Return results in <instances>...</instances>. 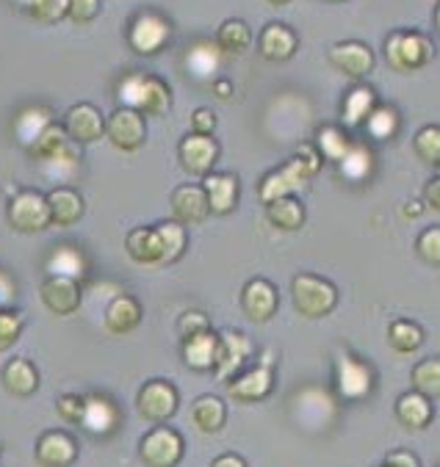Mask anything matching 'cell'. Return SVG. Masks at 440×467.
Masks as SVG:
<instances>
[{
    "instance_id": "cell-1",
    "label": "cell",
    "mask_w": 440,
    "mask_h": 467,
    "mask_svg": "<svg viewBox=\"0 0 440 467\" xmlns=\"http://www.w3.org/2000/svg\"><path fill=\"white\" fill-rule=\"evenodd\" d=\"M319 169H321V155L316 152V147L302 144L291 161H286L283 166H278L275 171H269L260 180L257 185L260 202L267 205L280 197H294V192H299L310 177H316Z\"/></svg>"
},
{
    "instance_id": "cell-2",
    "label": "cell",
    "mask_w": 440,
    "mask_h": 467,
    "mask_svg": "<svg viewBox=\"0 0 440 467\" xmlns=\"http://www.w3.org/2000/svg\"><path fill=\"white\" fill-rule=\"evenodd\" d=\"M120 103L125 109H133L139 114H150V117H163L169 109H172V91L169 86L155 78V75H141V72H133V75H125L120 80Z\"/></svg>"
},
{
    "instance_id": "cell-3",
    "label": "cell",
    "mask_w": 440,
    "mask_h": 467,
    "mask_svg": "<svg viewBox=\"0 0 440 467\" xmlns=\"http://www.w3.org/2000/svg\"><path fill=\"white\" fill-rule=\"evenodd\" d=\"M291 299L299 316L305 318H324L338 305V291L332 283L316 274H297L291 279Z\"/></svg>"
},
{
    "instance_id": "cell-4",
    "label": "cell",
    "mask_w": 440,
    "mask_h": 467,
    "mask_svg": "<svg viewBox=\"0 0 440 467\" xmlns=\"http://www.w3.org/2000/svg\"><path fill=\"white\" fill-rule=\"evenodd\" d=\"M432 42L424 34L415 31H399L385 39V58L393 69L399 72H413L429 64L432 58Z\"/></svg>"
},
{
    "instance_id": "cell-5",
    "label": "cell",
    "mask_w": 440,
    "mask_h": 467,
    "mask_svg": "<svg viewBox=\"0 0 440 467\" xmlns=\"http://www.w3.org/2000/svg\"><path fill=\"white\" fill-rule=\"evenodd\" d=\"M335 388L346 401H363L374 390V370L355 354L340 351L335 362Z\"/></svg>"
},
{
    "instance_id": "cell-6",
    "label": "cell",
    "mask_w": 440,
    "mask_h": 467,
    "mask_svg": "<svg viewBox=\"0 0 440 467\" xmlns=\"http://www.w3.org/2000/svg\"><path fill=\"white\" fill-rule=\"evenodd\" d=\"M9 224L17 233L37 235L50 227L47 197L39 192H17L9 202Z\"/></svg>"
},
{
    "instance_id": "cell-7",
    "label": "cell",
    "mask_w": 440,
    "mask_h": 467,
    "mask_svg": "<svg viewBox=\"0 0 440 467\" xmlns=\"http://www.w3.org/2000/svg\"><path fill=\"white\" fill-rule=\"evenodd\" d=\"M169 36H172V26L158 12H141L139 17H133L131 31H128V42L139 56H152L163 50Z\"/></svg>"
},
{
    "instance_id": "cell-8",
    "label": "cell",
    "mask_w": 440,
    "mask_h": 467,
    "mask_svg": "<svg viewBox=\"0 0 440 467\" xmlns=\"http://www.w3.org/2000/svg\"><path fill=\"white\" fill-rule=\"evenodd\" d=\"M136 410L150 423L169 420L174 415V410H178V390H174V385L166 379H150L141 385V390L136 396Z\"/></svg>"
},
{
    "instance_id": "cell-9",
    "label": "cell",
    "mask_w": 440,
    "mask_h": 467,
    "mask_svg": "<svg viewBox=\"0 0 440 467\" xmlns=\"http://www.w3.org/2000/svg\"><path fill=\"white\" fill-rule=\"evenodd\" d=\"M139 456L150 467H174L183 459V440L178 431H172L166 426H155L152 431L144 434L139 445Z\"/></svg>"
},
{
    "instance_id": "cell-10",
    "label": "cell",
    "mask_w": 440,
    "mask_h": 467,
    "mask_svg": "<svg viewBox=\"0 0 440 467\" xmlns=\"http://www.w3.org/2000/svg\"><path fill=\"white\" fill-rule=\"evenodd\" d=\"M106 136L109 141L122 150V152H136L144 139H147V125H144V117L133 109H117L109 122H106Z\"/></svg>"
},
{
    "instance_id": "cell-11",
    "label": "cell",
    "mask_w": 440,
    "mask_h": 467,
    "mask_svg": "<svg viewBox=\"0 0 440 467\" xmlns=\"http://www.w3.org/2000/svg\"><path fill=\"white\" fill-rule=\"evenodd\" d=\"M61 128H64V133H67L72 141H78V144H92V141H98V139L106 136V119H103V114H100L95 106H89V103H78V106H72V109L67 111Z\"/></svg>"
},
{
    "instance_id": "cell-12",
    "label": "cell",
    "mask_w": 440,
    "mask_h": 467,
    "mask_svg": "<svg viewBox=\"0 0 440 467\" xmlns=\"http://www.w3.org/2000/svg\"><path fill=\"white\" fill-rule=\"evenodd\" d=\"M252 357V340L236 329H227L219 335V346H216V377L219 379H230L233 373Z\"/></svg>"
},
{
    "instance_id": "cell-13",
    "label": "cell",
    "mask_w": 440,
    "mask_h": 467,
    "mask_svg": "<svg viewBox=\"0 0 440 467\" xmlns=\"http://www.w3.org/2000/svg\"><path fill=\"white\" fill-rule=\"evenodd\" d=\"M278 305H280L278 288L269 283V279H249V283L244 285L241 307H244L249 321H255V324L269 321L278 313Z\"/></svg>"
},
{
    "instance_id": "cell-14",
    "label": "cell",
    "mask_w": 440,
    "mask_h": 467,
    "mask_svg": "<svg viewBox=\"0 0 440 467\" xmlns=\"http://www.w3.org/2000/svg\"><path fill=\"white\" fill-rule=\"evenodd\" d=\"M275 388V373L269 365H255L244 373H238L236 379H230L227 393L236 401H260L267 399Z\"/></svg>"
},
{
    "instance_id": "cell-15",
    "label": "cell",
    "mask_w": 440,
    "mask_h": 467,
    "mask_svg": "<svg viewBox=\"0 0 440 467\" xmlns=\"http://www.w3.org/2000/svg\"><path fill=\"white\" fill-rule=\"evenodd\" d=\"M42 302L50 313L56 316H72L78 307H80V285L78 279H69V276H47L42 288Z\"/></svg>"
},
{
    "instance_id": "cell-16",
    "label": "cell",
    "mask_w": 440,
    "mask_h": 467,
    "mask_svg": "<svg viewBox=\"0 0 440 467\" xmlns=\"http://www.w3.org/2000/svg\"><path fill=\"white\" fill-rule=\"evenodd\" d=\"M330 61L335 64V69L355 80L366 78L374 69V53L366 42H338L330 50Z\"/></svg>"
},
{
    "instance_id": "cell-17",
    "label": "cell",
    "mask_w": 440,
    "mask_h": 467,
    "mask_svg": "<svg viewBox=\"0 0 440 467\" xmlns=\"http://www.w3.org/2000/svg\"><path fill=\"white\" fill-rule=\"evenodd\" d=\"M203 192L208 200V211L227 216L238 205V177L233 171H208Z\"/></svg>"
},
{
    "instance_id": "cell-18",
    "label": "cell",
    "mask_w": 440,
    "mask_h": 467,
    "mask_svg": "<svg viewBox=\"0 0 440 467\" xmlns=\"http://www.w3.org/2000/svg\"><path fill=\"white\" fill-rule=\"evenodd\" d=\"M80 426L92 434H111L117 426H120V407L100 396V393H92V396H83V415H80Z\"/></svg>"
},
{
    "instance_id": "cell-19",
    "label": "cell",
    "mask_w": 440,
    "mask_h": 467,
    "mask_svg": "<svg viewBox=\"0 0 440 467\" xmlns=\"http://www.w3.org/2000/svg\"><path fill=\"white\" fill-rule=\"evenodd\" d=\"M216 158H219V144H216L214 136L189 133L181 141V163L192 174H208L214 169Z\"/></svg>"
},
{
    "instance_id": "cell-20",
    "label": "cell",
    "mask_w": 440,
    "mask_h": 467,
    "mask_svg": "<svg viewBox=\"0 0 440 467\" xmlns=\"http://www.w3.org/2000/svg\"><path fill=\"white\" fill-rule=\"evenodd\" d=\"M78 456V445L64 431H45L37 440V462L42 467H69Z\"/></svg>"
},
{
    "instance_id": "cell-21",
    "label": "cell",
    "mask_w": 440,
    "mask_h": 467,
    "mask_svg": "<svg viewBox=\"0 0 440 467\" xmlns=\"http://www.w3.org/2000/svg\"><path fill=\"white\" fill-rule=\"evenodd\" d=\"M172 213H174V222H181V224H200L208 216V200H205L203 185L189 182V185H181V189H174Z\"/></svg>"
},
{
    "instance_id": "cell-22",
    "label": "cell",
    "mask_w": 440,
    "mask_h": 467,
    "mask_svg": "<svg viewBox=\"0 0 440 467\" xmlns=\"http://www.w3.org/2000/svg\"><path fill=\"white\" fill-rule=\"evenodd\" d=\"M297 45H299V39L288 26L272 23V26L263 28V34L257 39V53L267 61H286V58L294 56Z\"/></svg>"
},
{
    "instance_id": "cell-23",
    "label": "cell",
    "mask_w": 440,
    "mask_h": 467,
    "mask_svg": "<svg viewBox=\"0 0 440 467\" xmlns=\"http://www.w3.org/2000/svg\"><path fill=\"white\" fill-rule=\"evenodd\" d=\"M125 249L141 265L166 263L163 260V246H161V238H158L155 227H136V230H131L128 238H125Z\"/></svg>"
},
{
    "instance_id": "cell-24",
    "label": "cell",
    "mask_w": 440,
    "mask_h": 467,
    "mask_svg": "<svg viewBox=\"0 0 440 467\" xmlns=\"http://www.w3.org/2000/svg\"><path fill=\"white\" fill-rule=\"evenodd\" d=\"M4 388L12 396H31L39 388V373L34 368V362H28L26 357H15L4 365Z\"/></svg>"
},
{
    "instance_id": "cell-25",
    "label": "cell",
    "mask_w": 440,
    "mask_h": 467,
    "mask_svg": "<svg viewBox=\"0 0 440 467\" xmlns=\"http://www.w3.org/2000/svg\"><path fill=\"white\" fill-rule=\"evenodd\" d=\"M141 321V305L133 296H114L106 307V327L114 335H128Z\"/></svg>"
},
{
    "instance_id": "cell-26",
    "label": "cell",
    "mask_w": 440,
    "mask_h": 467,
    "mask_svg": "<svg viewBox=\"0 0 440 467\" xmlns=\"http://www.w3.org/2000/svg\"><path fill=\"white\" fill-rule=\"evenodd\" d=\"M216 346H219V335L211 329L189 335V337H183V359L194 370H208L216 362Z\"/></svg>"
},
{
    "instance_id": "cell-27",
    "label": "cell",
    "mask_w": 440,
    "mask_h": 467,
    "mask_svg": "<svg viewBox=\"0 0 440 467\" xmlns=\"http://www.w3.org/2000/svg\"><path fill=\"white\" fill-rule=\"evenodd\" d=\"M432 415H435L432 401H429L426 396L415 393V390L399 396V401H396V418H399V423H402L404 429H410V431L426 429V426L432 423Z\"/></svg>"
},
{
    "instance_id": "cell-28",
    "label": "cell",
    "mask_w": 440,
    "mask_h": 467,
    "mask_svg": "<svg viewBox=\"0 0 440 467\" xmlns=\"http://www.w3.org/2000/svg\"><path fill=\"white\" fill-rule=\"evenodd\" d=\"M47 211H50V224L72 227L83 216V200L75 189H56L47 194Z\"/></svg>"
},
{
    "instance_id": "cell-29",
    "label": "cell",
    "mask_w": 440,
    "mask_h": 467,
    "mask_svg": "<svg viewBox=\"0 0 440 467\" xmlns=\"http://www.w3.org/2000/svg\"><path fill=\"white\" fill-rule=\"evenodd\" d=\"M377 106V98L369 86H355L343 98V111H340V119L346 128H358L366 122V117L372 114V109Z\"/></svg>"
},
{
    "instance_id": "cell-30",
    "label": "cell",
    "mask_w": 440,
    "mask_h": 467,
    "mask_svg": "<svg viewBox=\"0 0 440 467\" xmlns=\"http://www.w3.org/2000/svg\"><path fill=\"white\" fill-rule=\"evenodd\" d=\"M50 125H53V114H50L47 109H42V106H31V109H26V111L17 117V122H15L17 141H20L23 147L31 150V144H34Z\"/></svg>"
},
{
    "instance_id": "cell-31",
    "label": "cell",
    "mask_w": 440,
    "mask_h": 467,
    "mask_svg": "<svg viewBox=\"0 0 440 467\" xmlns=\"http://www.w3.org/2000/svg\"><path fill=\"white\" fill-rule=\"evenodd\" d=\"M192 420L194 426L203 431V434H216L225 429L227 423V412H225V404L216 399V396H203L194 401L192 407Z\"/></svg>"
},
{
    "instance_id": "cell-32",
    "label": "cell",
    "mask_w": 440,
    "mask_h": 467,
    "mask_svg": "<svg viewBox=\"0 0 440 467\" xmlns=\"http://www.w3.org/2000/svg\"><path fill=\"white\" fill-rule=\"evenodd\" d=\"M186 67H189V72H192L197 80H208V78H214V75L219 72V67H222V50H219L216 45H211V42H200V45H194V47L189 50Z\"/></svg>"
},
{
    "instance_id": "cell-33",
    "label": "cell",
    "mask_w": 440,
    "mask_h": 467,
    "mask_svg": "<svg viewBox=\"0 0 440 467\" xmlns=\"http://www.w3.org/2000/svg\"><path fill=\"white\" fill-rule=\"evenodd\" d=\"M340 174L351 182H363L372 169H374V155L366 144H349V150L343 152V158L338 161Z\"/></svg>"
},
{
    "instance_id": "cell-34",
    "label": "cell",
    "mask_w": 440,
    "mask_h": 467,
    "mask_svg": "<svg viewBox=\"0 0 440 467\" xmlns=\"http://www.w3.org/2000/svg\"><path fill=\"white\" fill-rule=\"evenodd\" d=\"M267 213H269V222L280 230H299L305 224V208L297 197H280V200H272L267 202Z\"/></svg>"
},
{
    "instance_id": "cell-35",
    "label": "cell",
    "mask_w": 440,
    "mask_h": 467,
    "mask_svg": "<svg viewBox=\"0 0 440 467\" xmlns=\"http://www.w3.org/2000/svg\"><path fill=\"white\" fill-rule=\"evenodd\" d=\"M252 42V34H249V26L241 23V20H227L219 26L216 31V47L222 50V56H241Z\"/></svg>"
},
{
    "instance_id": "cell-36",
    "label": "cell",
    "mask_w": 440,
    "mask_h": 467,
    "mask_svg": "<svg viewBox=\"0 0 440 467\" xmlns=\"http://www.w3.org/2000/svg\"><path fill=\"white\" fill-rule=\"evenodd\" d=\"M47 271L50 276H69V279H80L86 274V257L72 249V246H58L50 260H47Z\"/></svg>"
},
{
    "instance_id": "cell-37",
    "label": "cell",
    "mask_w": 440,
    "mask_h": 467,
    "mask_svg": "<svg viewBox=\"0 0 440 467\" xmlns=\"http://www.w3.org/2000/svg\"><path fill=\"white\" fill-rule=\"evenodd\" d=\"M413 388L415 393L426 396V399H437L440 396V359L437 357H429L424 362H418L413 368Z\"/></svg>"
},
{
    "instance_id": "cell-38",
    "label": "cell",
    "mask_w": 440,
    "mask_h": 467,
    "mask_svg": "<svg viewBox=\"0 0 440 467\" xmlns=\"http://www.w3.org/2000/svg\"><path fill=\"white\" fill-rule=\"evenodd\" d=\"M363 125H366V130H369V136L374 141H388L399 130V117H396V111L391 106H374Z\"/></svg>"
},
{
    "instance_id": "cell-39",
    "label": "cell",
    "mask_w": 440,
    "mask_h": 467,
    "mask_svg": "<svg viewBox=\"0 0 440 467\" xmlns=\"http://www.w3.org/2000/svg\"><path fill=\"white\" fill-rule=\"evenodd\" d=\"M155 233H158V238H161L163 260H166V263H169V260H178V257L186 252L189 238H186V227H183L181 222H161V224L155 227Z\"/></svg>"
},
{
    "instance_id": "cell-40",
    "label": "cell",
    "mask_w": 440,
    "mask_h": 467,
    "mask_svg": "<svg viewBox=\"0 0 440 467\" xmlns=\"http://www.w3.org/2000/svg\"><path fill=\"white\" fill-rule=\"evenodd\" d=\"M388 343L396 351L410 354V351H415L424 343V329L418 324H413V321H393L388 327Z\"/></svg>"
},
{
    "instance_id": "cell-41",
    "label": "cell",
    "mask_w": 440,
    "mask_h": 467,
    "mask_svg": "<svg viewBox=\"0 0 440 467\" xmlns=\"http://www.w3.org/2000/svg\"><path fill=\"white\" fill-rule=\"evenodd\" d=\"M69 144V136L64 133V128L61 125H50L34 144H31V155L34 158H39V161H47V158H53L56 152H61L64 147Z\"/></svg>"
},
{
    "instance_id": "cell-42",
    "label": "cell",
    "mask_w": 440,
    "mask_h": 467,
    "mask_svg": "<svg viewBox=\"0 0 440 467\" xmlns=\"http://www.w3.org/2000/svg\"><path fill=\"white\" fill-rule=\"evenodd\" d=\"M349 139H346V133L340 130V128H335V125H327V128H321L319 130V155L321 158H327V161H340L343 158V152L349 150Z\"/></svg>"
},
{
    "instance_id": "cell-43",
    "label": "cell",
    "mask_w": 440,
    "mask_h": 467,
    "mask_svg": "<svg viewBox=\"0 0 440 467\" xmlns=\"http://www.w3.org/2000/svg\"><path fill=\"white\" fill-rule=\"evenodd\" d=\"M413 147H415V155L424 163L437 166L440 163V130H437V125H426L424 130H418Z\"/></svg>"
},
{
    "instance_id": "cell-44",
    "label": "cell",
    "mask_w": 440,
    "mask_h": 467,
    "mask_svg": "<svg viewBox=\"0 0 440 467\" xmlns=\"http://www.w3.org/2000/svg\"><path fill=\"white\" fill-rule=\"evenodd\" d=\"M23 335V316L15 310H0V351L12 348Z\"/></svg>"
},
{
    "instance_id": "cell-45",
    "label": "cell",
    "mask_w": 440,
    "mask_h": 467,
    "mask_svg": "<svg viewBox=\"0 0 440 467\" xmlns=\"http://www.w3.org/2000/svg\"><path fill=\"white\" fill-rule=\"evenodd\" d=\"M26 9L39 23H56L67 17V0H31Z\"/></svg>"
},
{
    "instance_id": "cell-46",
    "label": "cell",
    "mask_w": 440,
    "mask_h": 467,
    "mask_svg": "<svg viewBox=\"0 0 440 467\" xmlns=\"http://www.w3.org/2000/svg\"><path fill=\"white\" fill-rule=\"evenodd\" d=\"M415 252L421 260L437 265L440 263V227H429L418 235V244H415Z\"/></svg>"
},
{
    "instance_id": "cell-47",
    "label": "cell",
    "mask_w": 440,
    "mask_h": 467,
    "mask_svg": "<svg viewBox=\"0 0 440 467\" xmlns=\"http://www.w3.org/2000/svg\"><path fill=\"white\" fill-rule=\"evenodd\" d=\"M100 12V0H67V17L72 23H92Z\"/></svg>"
},
{
    "instance_id": "cell-48",
    "label": "cell",
    "mask_w": 440,
    "mask_h": 467,
    "mask_svg": "<svg viewBox=\"0 0 440 467\" xmlns=\"http://www.w3.org/2000/svg\"><path fill=\"white\" fill-rule=\"evenodd\" d=\"M56 412H58L67 423H80V415H83V396H78V393H64V396H58Z\"/></svg>"
},
{
    "instance_id": "cell-49",
    "label": "cell",
    "mask_w": 440,
    "mask_h": 467,
    "mask_svg": "<svg viewBox=\"0 0 440 467\" xmlns=\"http://www.w3.org/2000/svg\"><path fill=\"white\" fill-rule=\"evenodd\" d=\"M203 329H211V324H208V318L203 316V313H183L181 316V337H189V335H197V332H203Z\"/></svg>"
},
{
    "instance_id": "cell-50",
    "label": "cell",
    "mask_w": 440,
    "mask_h": 467,
    "mask_svg": "<svg viewBox=\"0 0 440 467\" xmlns=\"http://www.w3.org/2000/svg\"><path fill=\"white\" fill-rule=\"evenodd\" d=\"M192 128L194 133H203V136H211L216 130V114L211 109H197L192 114Z\"/></svg>"
},
{
    "instance_id": "cell-51",
    "label": "cell",
    "mask_w": 440,
    "mask_h": 467,
    "mask_svg": "<svg viewBox=\"0 0 440 467\" xmlns=\"http://www.w3.org/2000/svg\"><path fill=\"white\" fill-rule=\"evenodd\" d=\"M424 197H426V205H429L435 213H440V177H432V180L426 182Z\"/></svg>"
},
{
    "instance_id": "cell-52",
    "label": "cell",
    "mask_w": 440,
    "mask_h": 467,
    "mask_svg": "<svg viewBox=\"0 0 440 467\" xmlns=\"http://www.w3.org/2000/svg\"><path fill=\"white\" fill-rule=\"evenodd\" d=\"M385 464H391V467H421L418 459H415L410 451H393V453L385 459Z\"/></svg>"
},
{
    "instance_id": "cell-53",
    "label": "cell",
    "mask_w": 440,
    "mask_h": 467,
    "mask_svg": "<svg viewBox=\"0 0 440 467\" xmlns=\"http://www.w3.org/2000/svg\"><path fill=\"white\" fill-rule=\"evenodd\" d=\"M15 299V285H12V276L0 271V305H6Z\"/></svg>"
},
{
    "instance_id": "cell-54",
    "label": "cell",
    "mask_w": 440,
    "mask_h": 467,
    "mask_svg": "<svg viewBox=\"0 0 440 467\" xmlns=\"http://www.w3.org/2000/svg\"><path fill=\"white\" fill-rule=\"evenodd\" d=\"M208 467H246V462L236 453H225V456H216Z\"/></svg>"
},
{
    "instance_id": "cell-55",
    "label": "cell",
    "mask_w": 440,
    "mask_h": 467,
    "mask_svg": "<svg viewBox=\"0 0 440 467\" xmlns=\"http://www.w3.org/2000/svg\"><path fill=\"white\" fill-rule=\"evenodd\" d=\"M214 95H216V98H222V100H227V98L233 95V83H230L227 78L214 80Z\"/></svg>"
},
{
    "instance_id": "cell-56",
    "label": "cell",
    "mask_w": 440,
    "mask_h": 467,
    "mask_svg": "<svg viewBox=\"0 0 440 467\" xmlns=\"http://www.w3.org/2000/svg\"><path fill=\"white\" fill-rule=\"evenodd\" d=\"M269 4H272V6H288L291 0H269Z\"/></svg>"
},
{
    "instance_id": "cell-57",
    "label": "cell",
    "mask_w": 440,
    "mask_h": 467,
    "mask_svg": "<svg viewBox=\"0 0 440 467\" xmlns=\"http://www.w3.org/2000/svg\"><path fill=\"white\" fill-rule=\"evenodd\" d=\"M20 4H23V6H28V4H31V0H20Z\"/></svg>"
},
{
    "instance_id": "cell-58",
    "label": "cell",
    "mask_w": 440,
    "mask_h": 467,
    "mask_svg": "<svg viewBox=\"0 0 440 467\" xmlns=\"http://www.w3.org/2000/svg\"><path fill=\"white\" fill-rule=\"evenodd\" d=\"M330 4H343V0H330Z\"/></svg>"
},
{
    "instance_id": "cell-59",
    "label": "cell",
    "mask_w": 440,
    "mask_h": 467,
    "mask_svg": "<svg viewBox=\"0 0 440 467\" xmlns=\"http://www.w3.org/2000/svg\"><path fill=\"white\" fill-rule=\"evenodd\" d=\"M382 467H391V464H382Z\"/></svg>"
}]
</instances>
